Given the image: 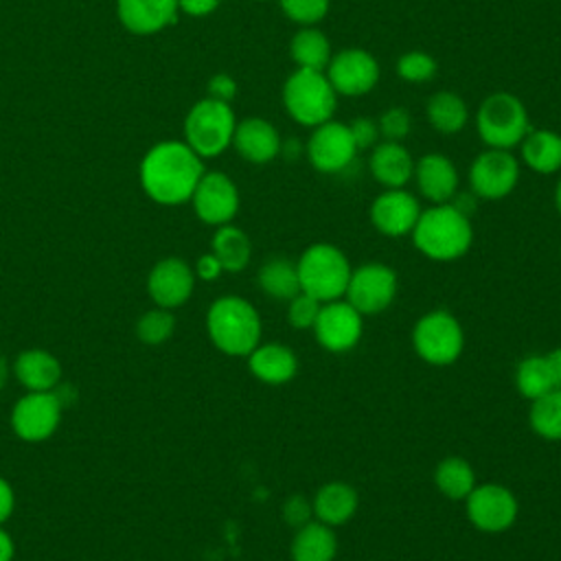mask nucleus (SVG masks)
<instances>
[{
    "label": "nucleus",
    "instance_id": "1",
    "mask_svg": "<svg viewBox=\"0 0 561 561\" xmlns=\"http://www.w3.org/2000/svg\"><path fill=\"white\" fill-rule=\"evenodd\" d=\"M204 175L202 158L178 140L158 142L147 151L140 164V184L158 204H182L191 199L199 178Z\"/></svg>",
    "mask_w": 561,
    "mask_h": 561
},
{
    "label": "nucleus",
    "instance_id": "2",
    "mask_svg": "<svg viewBox=\"0 0 561 561\" xmlns=\"http://www.w3.org/2000/svg\"><path fill=\"white\" fill-rule=\"evenodd\" d=\"M410 234L416 250L432 261H456L467 254L473 241L469 217L456 210L449 202L421 210Z\"/></svg>",
    "mask_w": 561,
    "mask_h": 561
},
{
    "label": "nucleus",
    "instance_id": "3",
    "mask_svg": "<svg viewBox=\"0 0 561 561\" xmlns=\"http://www.w3.org/2000/svg\"><path fill=\"white\" fill-rule=\"evenodd\" d=\"M210 342L226 355H245L261 342V318L256 309L239 296L217 298L206 316Z\"/></svg>",
    "mask_w": 561,
    "mask_h": 561
},
{
    "label": "nucleus",
    "instance_id": "4",
    "mask_svg": "<svg viewBox=\"0 0 561 561\" xmlns=\"http://www.w3.org/2000/svg\"><path fill=\"white\" fill-rule=\"evenodd\" d=\"M337 94L320 70L296 68L283 83V105L287 114L305 125L318 127L333 118Z\"/></svg>",
    "mask_w": 561,
    "mask_h": 561
},
{
    "label": "nucleus",
    "instance_id": "5",
    "mask_svg": "<svg viewBox=\"0 0 561 561\" xmlns=\"http://www.w3.org/2000/svg\"><path fill=\"white\" fill-rule=\"evenodd\" d=\"M300 291L313 296L320 302L340 300L351 278V263L346 254L331 243L309 245L296 261Z\"/></svg>",
    "mask_w": 561,
    "mask_h": 561
},
{
    "label": "nucleus",
    "instance_id": "6",
    "mask_svg": "<svg viewBox=\"0 0 561 561\" xmlns=\"http://www.w3.org/2000/svg\"><path fill=\"white\" fill-rule=\"evenodd\" d=\"M476 129L491 149L511 151L530 131L524 103L511 92L489 94L476 112Z\"/></svg>",
    "mask_w": 561,
    "mask_h": 561
},
{
    "label": "nucleus",
    "instance_id": "7",
    "mask_svg": "<svg viewBox=\"0 0 561 561\" xmlns=\"http://www.w3.org/2000/svg\"><path fill=\"white\" fill-rule=\"evenodd\" d=\"M234 127L237 121L230 103H221L208 96L197 101L186 114L184 138L199 158H213L232 145Z\"/></svg>",
    "mask_w": 561,
    "mask_h": 561
},
{
    "label": "nucleus",
    "instance_id": "8",
    "mask_svg": "<svg viewBox=\"0 0 561 561\" xmlns=\"http://www.w3.org/2000/svg\"><path fill=\"white\" fill-rule=\"evenodd\" d=\"M412 344L423 362L432 366H449L465 348V333L449 311L436 309L419 318L412 331Z\"/></svg>",
    "mask_w": 561,
    "mask_h": 561
},
{
    "label": "nucleus",
    "instance_id": "9",
    "mask_svg": "<svg viewBox=\"0 0 561 561\" xmlns=\"http://www.w3.org/2000/svg\"><path fill=\"white\" fill-rule=\"evenodd\" d=\"M344 296L362 316L381 313L397 296V274L383 263H366L351 272Z\"/></svg>",
    "mask_w": 561,
    "mask_h": 561
},
{
    "label": "nucleus",
    "instance_id": "10",
    "mask_svg": "<svg viewBox=\"0 0 561 561\" xmlns=\"http://www.w3.org/2000/svg\"><path fill=\"white\" fill-rule=\"evenodd\" d=\"M519 180V162L506 149H486L469 167V186L476 197L502 199Z\"/></svg>",
    "mask_w": 561,
    "mask_h": 561
},
{
    "label": "nucleus",
    "instance_id": "11",
    "mask_svg": "<svg viewBox=\"0 0 561 561\" xmlns=\"http://www.w3.org/2000/svg\"><path fill=\"white\" fill-rule=\"evenodd\" d=\"M335 94L362 96L368 94L379 81V64L364 48H344L331 55L324 70Z\"/></svg>",
    "mask_w": 561,
    "mask_h": 561
},
{
    "label": "nucleus",
    "instance_id": "12",
    "mask_svg": "<svg viewBox=\"0 0 561 561\" xmlns=\"http://www.w3.org/2000/svg\"><path fill=\"white\" fill-rule=\"evenodd\" d=\"M517 497L502 484L486 482L467 495L469 522L482 533H502L517 519Z\"/></svg>",
    "mask_w": 561,
    "mask_h": 561
},
{
    "label": "nucleus",
    "instance_id": "13",
    "mask_svg": "<svg viewBox=\"0 0 561 561\" xmlns=\"http://www.w3.org/2000/svg\"><path fill=\"white\" fill-rule=\"evenodd\" d=\"M357 153L348 125L337 121H327L313 127L307 140V158L311 167L320 173H340L344 171Z\"/></svg>",
    "mask_w": 561,
    "mask_h": 561
},
{
    "label": "nucleus",
    "instance_id": "14",
    "mask_svg": "<svg viewBox=\"0 0 561 561\" xmlns=\"http://www.w3.org/2000/svg\"><path fill=\"white\" fill-rule=\"evenodd\" d=\"M61 419V401L53 390L24 394L11 412L13 432L31 443L48 438Z\"/></svg>",
    "mask_w": 561,
    "mask_h": 561
},
{
    "label": "nucleus",
    "instance_id": "15",
    "mask_svg": "<svg viewBox=\"0 0 561 561\" xmlns=\"http://www.w3.org/2000/svg\"><path fill=\"white\" fill-rule=\"evenodd\" d=\"M362 331V313L346 300L324 302L313 324L318 344L331 353L351 351L359 342Z\"/></svg>",
    "mask_w": 561,
    "mask_h": 561
},
{
    "label": "nucleus",
    "instance_id": "16",
    "mask_svg": "<svg viewBox=\"0 0 561 561\" xmlns=\"http://www.w3.org/2000/svg\"><path fill=\"white\" fill-rule=\"evenodd\" d=\"M191 199H193L195 215L210 226L230 224V219L239 210V191L234 182L221 171L204 173Z\"/></svg>",
    "mask_w": 561,
    "mask_h": 561
},
{
    "label": "nucleus",
    "instance_id": "17",
    "mask_svg": "<svg viewBox=\"0 0 561 561\" xmlns=\"http://www.w3.org/2000/svg\"><path fill=\"white\" fill-rule=\"evenodd\" d=\"M421 215V206L405 188H386L370 204V221L386 237L410 234Z\"/></svg>",
    "mask_w": 561,
    "mask_h": 561
},
{
    "label": "nucleus",
    "instance_id": "18",
    "mask_svg": "<svg viewBox=\"0 0 561 561\" xmlns=\"http://www.w3.org/2000/svg\"><path fill=\"white\" fill-rule=\"evenodd\" d=\"M193 287H195L193 270L182 259H175V256H169L156 263L147 278V289L151 300L164 309L184 305L191 298Z\"/></svg>",
    "mask_w": 561,
    "mask_h": 561
},
{
    "label": "nucleus",
    "instance_id": "19",
    "mask_svg": "<svg viewBox=\"0 0 561 561\" xmlns=\"http://www.w3.org/2000/svg\"><path fill=\"white\" fill-rule=\"evenodd\" d=\"M280 142L283 140L276 127L259 116H250L237 123L232 136V145L239 156L252 164L272 162L280 153Z\"/></svg>",
    "mask_w": 561,
    "mask_h": 561
},
{
    "label": "nucleus",
    "instance_id": "20",
    "mask_svg": "<svg viewBox=\"0 0 561 561\" xmlns=\"http://www.w3.org/2000/svg\"><path fill=\"white\" fill-rule=\"evenodd\" d=\"M421 195L434 204H447L458 191V171L443 153H425L414 162V175Z\"/></svg>",
    "mask_w": 561,
    "mask_h": 561
},
{
    "label": "nucleus",
    "instance_id": "21",
    "mask_svg": "<svg viewBox=\"0 0 561 561\" xmlns=\"http://www.w3.org/2000/svg\"><path fill=\"white\" fill-rule=\"evenodd\" d=\"M248 368L259 381L280 386L296 377L298 357L289 346L278 342L259 344L254 351L248 353Z\"/></svg>",
    "mask_w": 561,
    "mask_h": 561
},
{
    "label": "nucleus",
    "instance_id": "22",
    "mask_svg": "<svg viewBox=\"0 0 561 561\" xmlns=\"http://www.w3.org/2000/svg\"><path fill=\"white\" fill-rule=\"evenodd\" d=\"M373 178L386 188H403L414 175V160L401 142L383 140L373 147L368 160Z\"/></svg>",
    "mask_w": 561,
    "mask_h": 561
},
{
    "label": "nucleus",
    "instance_id": "23",
    "mask_svg": "<svg viewBox=\"0 0 561 561\" xmlns=\"http://www.w3.org/2000/svg\"><path fill=\"white\" fill-rule=\"evenodd\" d=\"M178 0H118V18L131 33L149 35L175 20Z\"/></svg>",
    "mask_w": 561,
    "mask_h": 561
},
{
    "label": "nucleus",
    "instance_id": "24",
    "mask_svg": "<svg viewBox=\"0 0 561 561\" xmlns=\"http://www.w3.org/2000/svg\"><path fill=\"white\" fill-rule=\"evenodd\" d=\"M357 504H359L357 491L346 482L333 480L318 489V493L311 502V508H313V515L318 522L333 528V526L346 524L355 515Z\"/></svg>",
    "mask_w": 561,
    "mask_h": 561
},
{
    "label": "nucleus",
    "instance_id": "25",
    "mask_svg": "<svg viewBox=\"0 0 561 561\" xmlns=\"http://www.w3.org/2000/svg\"><path fill=\"white\" fill-rule=\"evenodd\" d=\"M15 377L28 392H48L61 377V366L55 355L42 348H28L15 359Z\"/></svg>",
    "mask_w": 561,
    "mask_h": 561
},
{
    "label": "nucleus",
    "instance_id": "26",
    "mask_svg": "<svg viewBox=\"0 0 561 561\" xmlns=\"http://www.w3.org/2000/svg\"><path fill=\"white\" fill-rule=\"evenodd\" d=\"M522 160L528 169L541 175L561 169V136L552 129H530L519 142Z\"/></svg>",
    "mask_w": 561,
    "mask_h": 561
},
{
    "label": "nucleus",
    "instance_id": "27",
    "mask_svg": "<svg viewBox=\"0 0 561 561\" xmlns=\"http://www.w3.org/2000/svg\"><path fill=\"white\" fill-rule=\"evenodd\" d=\"M289 552L294 561H333L337 552V537L331 526L322 522H307L294 535Z\"/></svg>",
    "mask_w": 561,
    "mask_h": 561
},
{
    "label": "nucleus",
    "instance_id": "28",
    "mask_svg": "<svg viewBox=\"0 0 561 561\" xmlns=\"http://www.w3.org/2000/svg\"><path fill=\"white\" fill-rule=\"evenodd\" d=\"M289 55L296 68L324 72L331 61V44L322 31L302 26L289 42Z\"/></svg>",
    "mask_w": 561,
    "mask_h": 561
},
{
    "label": "nucleus",
    "instance_id": "29",
    "mask_svg": "<svg viewBox=\"0 0 561 561\" xmlns=\"http://www.w3.org/2000/svg\"><path fill=\"white\" fill-rule=\"evenodd\" d=\"M259 285L263 294L270 298L291 300L296 294H300V278H298L296 263L283 256L267 259L259 270Z\"/></svg>",
    "mask_w": 561,
    "mask_h": 561
},
{
    "label": "nucleus",
    "instance_id": "30",
    "mask_svg": "<svg viewBox=\"0 0 561 561\" xmlns=\"http://www.w3.org/2000/svg\"><path fill=\"white\" fill-rule=\"evenodd\" d=\"M213 254L219 259L224 272H241L250 263L252 243L241 228L224 224L213 237Z\"/></svg>",
    "mask_w": 561,
    "mask_h": 561
},
{
    "label": "nucleus",
    "instance_id": "31",
    "mask_svg": "<svg viewBox=\"0 0 561 561\" xmlns=\"http://www.w3.org/2000/svg\"><path fill=\"white\" fill-rule=\"evenodd\" d=\"M425 114L430 125L440 134H458L467 125V105L454 92H436L425 103Z\"/></svg>",
    "mask_w": 561,
    "mask_h": 561
},
{
    "label": "nucleus",
    "instance_id": "32",
    "mask_svg": "<svg viewBox=\"0 0 561 561\" xmlns=\"http://www.w3.org/2000/svg\"><path fill=\"white\" fill-rule=\"evenodd\" d=\"M436 489L449 500H467L476 486V473L465 458L449 456L436 465L434 471Z\"/></svg>",
    "mask_w": 561,
    "mask_h": 561
},
{
    "label": "nucleus",
    "instance_id": "33",
    "mask_svg": "<svg viewBox=\"0 0 561 561\" xmlns=\"http://www.w3.org/2000/svg\"><path fill=\"white\" fill-rule=\"evenodd\" d=\"M515 386L528 401H535L554 390V379L546 355H528L517 364Z\"/></svg>",
    "mask_w": 561,
    "mask_h": 561
},
{
    "label": "nucleus",
    "instance_id": "34",
    "mask_svg": "<svg viewBox=\"0 0 561 561\" xmlns=\"http://www.w3.org/2000/svg\"><path fill=\"white\" fill-rule=\"evenodd\" d=\"M528 421L535 434L546 440H561V388L530 401Z\"/></svg>",
    "mask_w": 561,
    "mask_h": 561
},
{
    "label": "nucleus",
    "instance_id": "35",
    "mask_svg": "<svg viewBox=\"0 0 561 561\" xmlns=\"http://www.w3.org/2000/svg\"><path fill=\"white\" fill-rule=\"evenodd\" d=\"M175 331V318L171 313V309L164 307H156L147 313L140 316V320L136 322V335L140 342L156 346L167 342Z\"/></svg>",
    "mask_w": 561,
    "mask_h": 561
},
{
    "label": "nucleus",
    "instance_id": "36",
    "mask_svg": "<svg viewBox=\"0 0 561 561\" xmlns=\"http://www.w3.org/2000/svg\"><path fill=\"white\" fill-rule=\"evenodd\" d=\"M436 59L423 50H408L397 59V75L408 83H425L436 75Z\"/></svg>",
    "mask_w": 561,
    "mask_h": 561
},
{
    "label": "nucleus",
    "instance_id": "37",
    "mask_svg": "<svg viewBox=\"0 0 561 561\" xmlns=\"http://www.w3.org/2000/svg\"><path fill=\"white\" fill-rule=\"evenodd\" d=\"M280 11L296 24L313 26L329 13L331 0H278Z\"/></svg>",
    "mask_w": 561,
    "mask_h": 561
},
{
    "label": "nucleus",
    "instance_id": "38",
    "mask_svg": "<svg viewBox=\"0 0 561 561\" xmlns=\"http://www.w3.org/2000/svg\"><path fill=\"white\" fill-rule=\"evenodd\" d=\"M324 302L316 300L313 296L300 291L289 300V309H287V320L294 329H313L318 313L322 309Z\"/></svg>",
    "mask_w": 561,
    "mask_h": 561
},
{
    "label": "nucleus",
    "instance_id": "39",
    "mask_svg": "<svg viewBox=\"0 0 561 561\" xmlns=\"http://www.w3.org/2000/svg\"><path fill=\"white\" fill-rule=\"evenodd\" d=\"M379 134L386 138V140H392V142H401L410 129H412V118L408 114L405 107H388L381 116H379Z\"/></svg>",
    "mask_w": 561,
    "mask_h": 561
},
{
    "label": "nucleus",
    "instance_id": "40",
    "mask_svg": "<svg viewBox=\"0 0 561 561\" xmlns=\"http://www.w3.org/2000/svg\"><path fill=\"white\" fill-rule=\"evenodd\" d=\"M348 131L353 136V142L357 149H366V147H373L375 140H377V134H379V127H377V121L368 118V116H357L348 123Z\"/></svg>",
    "mask_w": 561,
    "mask_h": 561
},
{
    "label": "nucleus",
    "instance_id": "41",
    "mask_svg": "<svg viewBox=\"0 0 561 561\" xmlns=\"http://www.w3.org/2000/svg\"><path fill=\"white\" fill-rule=\"evenodd\" d=\"M311 513H313V508H311V504L302 495H291V497H287L283 502V519L289 526H296V528L305 526L309 522Z\"/></svg>",
    "mask_w": 561,
    "mask_h": 561
},
{
    "label": "nucleus",
    "instance_id": "42",
    "mask_svg": "<svg viewBox=\"0 0 561 561\" xmlns=\"http://www.w3.org/2000/svg\"><path fill=\"white\" fill-rule=\"evenodd\" d=\"M234 94H237V81L230 75L219 72L208 81V96L210 99L221 101V103H230L234 99Z\"/></svg>",
    "mask_w": 561,
    "mask_h": 561
},
{
    "label": "nucleus",
    "instance_id": "43",
    "mask_svg": "<svg viewBox=\"0 0 561 561\" xmlns=\"http://www.w3.org/2000/svg\"><path fill=\"white\" fill-rule=\"evenodd\" d=\"M221 272H224V267H221L219 259H217L213 252L202 254V256L197 259V263H195V274H197L202 280H215V278H219Z\"/></svg>",
    "mask_w": 561,
    "mask_h": 561
},
{
    "label": "nucleus",
    "instance_id": "44",
    "mask_svg": "<svg viewBox=\"0 0 561 561\" xmlns=\"http://www.w3.org/2000/svg\"><path fill=\"white\" fill-rule=\"evenodd\" d=\"M221 0H178V7L188 13V15H195V18H202V15H208L213 13L217 7H219Z\"/></svg>",
    "mask_w": 561,
    "mask_h": 561
},
{
    "label": "nucleus",
    "instance_id": "45",
    "mask_svg": "<svg viewBox=\"0 0 561 561\" xmlns=\"http://www.w3.org/2000/svg\"><path fill=\"white\" fill-rule=\"evenodd\" d=\"M13 489L4 478H0V524L11 515L13 511Z\"/></svg>",
    "mask_w": 561,
    "mask_h": 561
},
{
    "label": "nucleus",
    "instance_id": "46",
    "mask_svg": "<svg viewBox=\"0 0 561 561\" xmlns=\"http://www.w3.org/2000/svg\"><path fill=\"white\" fill-rule=\"evenodd\" d=\"M476 195L473 193H458L456 191V195L449 199V204L456 208V210H460L462 215H467V217H471V213L476 210Z\"/></svg>",
    "mask_w": 561,
    "mask_h": 561
},
{
    "label": "nucleus",
    "instance_id": "47",
    "mask_svg": "<svg viewBox=\"0 0 561 561\" xmlns=\"http://www.w3.org/2000/svg\"><path fill=\"white\" fill-rule=\"evenodd\" d=\"M552 379H554V388H561V346L552 348L550 353H546Z\"/></svg>",
    "mask_w": 561,
    "mask_h": 561
},
{
    "label": "nucleus",
    "instance_id": "48",
    "mask_svg": "<svg viewBox=\"0 0 561 561\" xmlns=\"http://www.w3.org/2000/svg\"><path fill=\"white\" fill-rule=\"evenodd\" d=\"M13 559V541L11 537L0 528V561H11Z\"/></svg>",
    "mask_w": 561,
    "mask_h": 561
},
{
    "label": "nucleus",
    "instance_id": "49",
    "mask_svg": "<svg viewBox=\"0 0 561 561\" xmlns=\"http://www.w3.org/2000/svg\"><path fill=\"white\" fill-rule=\"evenodd\" d=\"M298 151H300V142H298V138H289V142H280V153L289 156L291 160L298 156Z\"/></svg>",
    "mask_w": 561,
    "mask_h": 561
},
{
    "label": "nucleus",
    "instance_id": "50",
    "mask_svg": "<svg viewBox=\"0 0 561 561\" xmlns=\"http://www.w3.org/2000/svg\"><path fill=\"white\" fill-rule=\"evenodd\" d=\"M554 206H557V210H559V215H561V178H559L557 188H554Z\"/></svg>",
    "mask_w": 561,
    "mask_h": 561
}]
</instances>
